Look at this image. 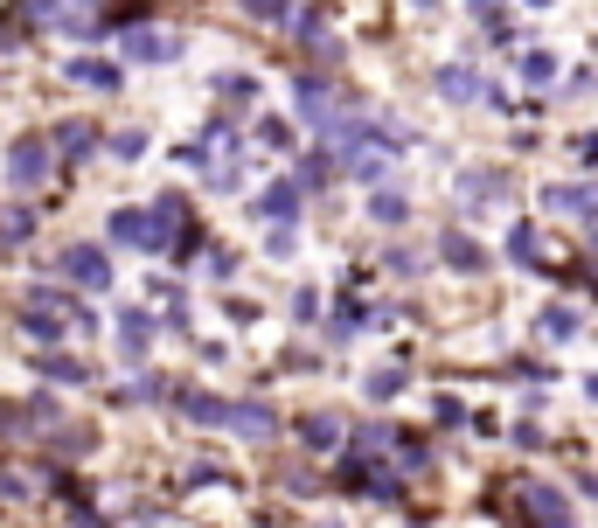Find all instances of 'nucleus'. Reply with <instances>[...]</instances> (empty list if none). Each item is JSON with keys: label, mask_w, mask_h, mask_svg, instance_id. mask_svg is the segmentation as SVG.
Here are the masks:
<instances>
[{"label": "nucleus", "mask_w": 598, "mask_h": 528, "mask_svg": "<svg viewBox=\"0 0 598 528\" xmlns=\"http://www.w3.org/2000/svg\"><path fill=\"white\" fill-rule=\"evenodd\" d=\"M63 278L70 285H112V264L98 244H77V251H63Z\"/></svg>", "instance_id": "f257e3e1"}, {"label": "nucleus", "mask_w": 598, "mask_h": 528, "mask_svg": "<svg viewBox=\"0 0 598 528\" xmlns=\"http://www.w3.org/2000/svg\"><path fill=\"white\" fill-rule=\"evenodd\" d=\"M7 181H14V188H35V181H42V139H21V146L7 153Z\"/></svg>", "instance_id": "f03ea898"}, {"label": "nucleus", "mask_w": 598, "mask_h": 528, "mask_svg": "<svg viewBox=\"0 0 598 528\" xmlns=\"http://www.w3.org/2000/svg\"><path fill=\"white\" fill-rule=\"evenodd\" d=\"M147 348H153L147 313H119V355H126V362H147Z\"/></svg>", "instance_id": "7ed1b4c3"}, {"label": "nucleus", "mask_w": 598, "mask_h": 528, "mask_svg": "<svg viewBox=\"0 0 598 528\" xmlns=\"http://www.w3.org/2000/svg\"><path fill=\"white\" fill-rule=\"evenodd\" d=\"M223 424H237V431H244V438H265V431H272V424H279V417H272V410H265V403H230V410H223Z\"/></svg>", "instance_id": "20e7f679"}, {"label": "nucleus", "mask_w": 598, "mask_h": 528, "mask_svg": "<svg viewBox=\"0 0 598 528\" xmlns=\"http://www.w3.org/2000/svg\"><path fill=\"white\" fill-rule=\"evenodd\" d=\"M126 49H133V63H167V56H174L181 42H174V35H160V28H140V35H133Z\"/></svg>", "instance_id": "39448f33"}, {"label": "nucleus", "mask_w": 598, "mask_h": 528, "mask_svg": "<svg viewBox=\"0 0 598 528\" xmlns=\"http://www.w3.org/2000/svg\"><path fill=\"white\" fill-rule=\"evenodd\" d=\"M70 77H77V84H91V91H119V70H112V63H98V56H77V63H70Z\"/></svg>", "instance_id": "423d86ee"}, {"label": "nucleus", "mask_w": 598, "mask_h": 528, "mask_svg": "<svg viewBox=\"0 0 598 528\" xmlns=\"http://www.w3.org/2000/svg\"><path fill=\"white\" fill-rule=\"evenodd\" d=\"M293 181H279V188H265V195H258V216H265V223H293Z\"/></svg>", "instance_id": "0eeeda50"}, {"label": "nucleus", "mask_w": 598, "mask_h": 528, "mask_svg": "<svg viewBox=\"0 0 598 528\" xmlns=\"http://www.w3.org/2000/svg\"><path fill=\"white\" fill-rule=\"evenodd\" d=\"M439 91H446L452 105H466V98H480V77H473V70H459V63H446V70H439Z\"/></svg>", "instance_id": "6e6552de"}, {"label": "nucleus", "mask_w": 598, "mask_h": 528, "mask_svg": "<svg viewBox=\"0 0 598 528\" xmlns=\"http://www.w3.org/2000/svg\"><path fill=\"white\" fill-rule=\"evenodd\" d=\"M529 515H536L543 528H564V501H557L550 487H529Z\"/></svg>", "instance_id": "1a4fd4ad"}, {"label": "nucleus", "mask_w": 598, "mask_h": 528, "mask_svg": "<svg viewBox=\"0 0 598 528\" xmlns=\"http://www.w3.org/2000/svg\"><path fill=\"white\" fill-rule=\"evenodd\" d=\"M550 202H557V209H571V216H592V209H598V188H550Z\"/></svg>", "instance_id": "9d476101"}, {"label": "nucleus", "mask_w": 598, "mask_h": 528, "mask_svg": "<svg viewBox=\"0 0 598 528\" xmlns=\"http://www.w3.org/2000/svg\"><path fill=\"white\" fill-rule=\"evenodd\" d=\"M28 334H35V341H63V313H56V306H35V313H28Z\"/></svg>", "instance_id": "9b49d317"}, {"label": "nucleus", "mask_w": 598, "mask_h": 528, "mask_svg": "<svg viewBox=\"0 0 598 528\" xmlns=\"http://www.w3.org/2000/svg\"><path fill=\"white\" fill-rule=\"evenodd\" d=\"M439 251H446V258L459 264V271H480V244H473V237H459V230H452V237L439 244Z\"/></svg>", "instance_id": "f8f14e48"}, {"label": "nucleus", "mask_w": 598, "mask_h": 528, "mask_svg": "<svg viewBox=\"0 0 598 528\" xmlns=\"http://www.w3.org/2000/svg\"><path fill=\"white\" fill-rule=\"evenodd\" d=\"M112 237H119V244H147V216L119 209V216H112Z\"/></svg>", "instance_id": "ddd939ff"}, {"label": "nucleus", "mask_w": 598, "mask_h": 528, "mask_svg": "<svg viewBox=\"0 0 598 528\" xmlns=\"http://www.w3.org/2000/svg\"><path fill=\"white\" fill-rule=\"evenodd\" d=\"M299 112H306V119H327V112H334V98H327L320 84H306V91H299Z\"/></svg>", "instance_id": "4468645a"}, {"label": "nucleus", "mask_w": 598, "mask_h": 528, "mask_svg": "<svg viewBox=\"0 0 598 528\" xmlns=\"http://www.w3.org/2000/svg\"><path fill=\"white\" fill-rule=\"evenodd\" d=\"M571 327H578V313H571V306H550V313H543V334H550V341H564Z\"/></svg>", "instance_id": "2eb2a0df"}, {"label": "nucleus", "mask_w": 598, "mask_h": 528, "mask_svg": "<svg viewBox=\"0 0 598 528\" xmlns=\"http://www.w3.org/2000/svg\"><path fill=\"white\" fill-rule=\"evenodd\" d=\"M522 77H529V84H550V77H557V63L536 49V56H522Z\"/></svg>", "instance_id": "dca6fc26"}, {"label": "nucleus", "mask_w": 598, "mask_h": 528, "mask_svg": "<svg viewBox=\"0 0 598 528\" xmlns=\"http://www.w3.org/2000/svg\"><path fill=\"white\" fill-rule=\"evenodd\" d=\"M369 216H376V223H404V195H376Z\"/></svg>", "instance_id": "f3484780"}, {"label": "nucleus", "mask_w": 598, "mask_h": 528, "mask_svg": "<svg viewBox=\"0 0 598 528\" xmlns=\"http://www.w3.org/2000/svg\"><path fill=\"white\" fill-rule=\"evenodd\" d=\"M334 438H341L334 417H306V445H334Z\"/></svg>", "instance_id": "a211bd4d"}, {"label": "nucleus", "mask_w": 598, "mask_h": 528, "mask_svg": "<svg viewBox=\"0 0 598 528\" xmlns=\"http://www.w3.org/2000/svg\"><path fill=\"white\" fill-rule=\"evenodd\" d=\"M404 390V376H397V369H376V376H369V396H376V403H383V396H397Z\"/></svg>", "instance_id": "6ab92c4d"}, {"label": "nucleus", "mask_w": 598, "mask_h": 528, "mask_svg": "<svg viewBox=\"0 0 598 528\" xmlns=\"http://www.w3.org/2000/svg\"><path fill=\"white\" fill-rule=\"evenodd\" d=\"M112 153H119V160H140V153H147V139H140V132H119V139H112Z\"/></svg>", "instance_id": "aec40b11"}, {"label": "nucleus", "mask_w": 598, "mask_h": 528, "mask_svg": "<svg viewBox=\"0 0 598 528\" xmlns=\"http://www.w3.org/2000/svg\"><path fill=\"white\" fill-rule=\"evenodd\" d=\"M49 376H56V383H84V362H70V355H56V362H49Z\"/></svg>", "instance_id": "412c9836"}, {"label": "nucleus", "mask_w": 598, "mask_h": 528, "mask_svg": "<svg viewBox=\"0 0 598 528\" xmlns=\"http://www.w3.org/2000/svg\"><path fill=\"white\" fill-rule=\"evenodd\" d=\"M508 251H515V258H536V230H522V223H515V237H508Z\"/></svg>", "instance_id": "4be33fe9"}, {"label": "nucleus", "mask_w": 598, "mask_h": 528, "mask_svg": "<svg viewBox=\"0 0 598 528\" xmlns=\"http://www.w3.org/2000/svg\"><path fill=\"white\" fill-rule=\"evenodd\" d=\"M244 7H251V14H279V0H244Z\"/></svg>", "instance_id": "5701e85b"}, {"label": "nucleus", "mask_w": 598, "mask_h": 528, "mask_svg": "<svg viewBox=\"0 0 598 528\" xmlns=\"http://www.w3.org/2000/svg\"><path fill=\"white\" fill-rule=\"evenodd\" d=\"M494 7H501V0H473V14H487V21H494Z\"/></svg>", "instance_id": "b1692460"}, {"label": "nucleus", "mask_w": 598, "mask_h": 528, "mask_svg": "<svg viewBox=\"0 0 598 528\" xmlns=\"http://www.w3.org/2000/svg\"><path fill=\"white\" fill-rule=\"evenodd\" d=\"M411 7H439V0H411Z\"/></svg>", "instance_id": "393cba45"}, {"label": "nucleus", "mask_w": 598, "mask_h": 528, "mask_svg": "<svg viewBox=\"0 0 598 528\" xmlns=\"http://www.w3.org/2000/svg\"><path fill=\"white\" fill-rule=\"evenodd\" d=\"M529 7H550V0H529Z\"/></svg>", "instance_id": "a878e982"}]
</instances>
